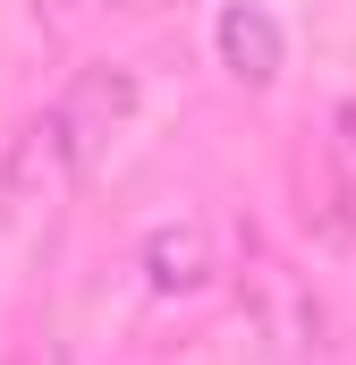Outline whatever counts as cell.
<instances>
[{"label":"cell","mask_w":356,"mask_h":365,"mask_svg":"<svg viewBox=\"0 0 356 365\" xmlns=\"http://www.w3.org/2000/svg\"><path fill=\"white\" fill-rule=\"evenodd\" d=\"M212 51H221L229 86H246V93L280 86V68H288V34H280V17H271L263 0H229L212 17Z\"/></svg>","instance_id":"4"},{"label":"cell","mask_w":356,"mask_h":365,"mask_svg":"<svg viewBox=\"0 0 356 365\" xmlns=\"http://www.w3.org/2000/svg\"><path fill=\"white\" fill-rule=\"evenodd\" d=\"M77 179H85V170H77L60 119H51V110L17 119V136L0 145V221H9L17 238H51L60 212H68V195H77Z\"/></svg>","instance_id":"1"},{"label":"cell","mask_w":356,"mask_h":365,"mask_svg":"<svg viewBox=\"0 0 356 365\" xmlns=\"http://www.w3.org/2000/svg\"><path fill=\"white\" fill-rule=\"evenodd\" d=\"M238 289H246V314L263 323V340L280 349V357H323V349H331V314H323L314 280L288 272L280 255H246Z\"/></svg>","instance_id":"2"},{"label":"cell","mask_w":356,"mask_h":365,"mask_svg":"<svg viewBox=\"0 0 356 365\" xmlns=\"http://www.w3.org/2000/svg\"><path fill=\"white\" fill-rule=\"evenodd\" d=\"M51 119H60V136H68V153H77V170H102L110 162V145H119V128L136 119V77L119 68V60H85L68 93L51 102Z\"/></svg>","instance_id":"3"},{"label":"cell","mask_w":356,"mask_h":365,"mask_svg":"<svg viewBox=\"0 0 356 365\" xmlns=\"http://www.w3.org/2000/svg\"><path fill=\"white\" fill-rule=\"evenodd\" d=\"M212 272H221V264H212V230H204V221H162V230L145 238V280H153V297H195Z\"/></svg>","instance_id":"5"},{"label":"cell","mask_w":356,"mask_h":365,"mask_svg":"<svg viewBox=\"0 0 356 365\" xmlns=\"http://www.w3.org/2000/svg\"><path fill=\"white\" fill-rule=\"evenodd\" d=\"M102 9H170V0H102Z\"/></svg>","instance_id":"6"}]
</instances>
